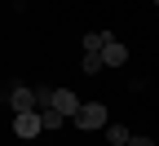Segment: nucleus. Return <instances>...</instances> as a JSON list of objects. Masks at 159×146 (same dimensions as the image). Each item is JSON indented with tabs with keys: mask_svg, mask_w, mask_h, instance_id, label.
<instances>
[{
	"mask_svg": "<svg viewBox=\"0 0 159 146\" xmlns=\"http://www.w3.org/2000/svg\"><path fill=\"white\" fill-rule=\"evenodd\" d=\"M13 133L22 137V142H31L35 133H44V120H40V111H22V115H13Z\"/></svg>",
	"mask_w": 159,
	"mask_h": 146,
	"instance_id": "f03ea898",
	"label": "nucleus"
},
{
	"mask_svg": "<svg viewBox=\"0 0 159 146\" xmlns=\"http://www.w3.org/2000/svg\"><path fill=\"white\" fill-rule=\"evenodd\" d=\"M40 120H44V133H53V129H62V120H66V115L49 106V111H40Z\"/></svg>",
	"mask_w": 159,
	"mask_h": 146,
	"instance_id": "6e6552de",
	"label": "nucleus"
},
{
	"mask_svg": "<svg viewBox=\"0 0 159 146\" xmlns=\"http://www.w3.org/2000/svg\"><path fill=\"white\" fill-rule=\"evenodd\" d=\"M155 5H159V0H155Z\"/></svg>",
	"mask_w": 159,
	"mask_h": 146,
	"instance_id": "9b49d317",
	"label": "nucleus"
},
{
	"mask_svg": "<svg viewBox=\"0 0 159 146\" xmlns=\"http://www.w3.org/2000/svg\"><path fill=\"white\" fill-rule=\"evenodd\" d=\"M106 124H111V111L102 102H84V106L75 111V129H84V133H97V129H106Z\"/></svg>",
	"mask_w": 159,
	"mask_h": 146,
	"instance_id": "f257e3e1",
	"label": "nucleus"
},
{
	"mask_svg": "<svg viewBox=\"0 0 159 146\" xmlns=\"http://www.w3.org/2000/svg\"><path fill=\"white\" fill-rule=\"evenodd\" d=\"M111 40H115L111 31H89V35H84V53H102Z\"/></svg>",
	"mask_w": 159,
	"mask_h": 146,
	"instance_id": "423d86ee",
	"label": "nucleus"
},
{
	"mask_svg": "<svg viewBox=\"0 0 159 146\" xmlns=\"http://www.w3.org/2000/svg\"><path fill=\"white\" fill-rule=\"evenodd\" d=\"M128 146H155L150 137H128Z\"/></svg>",
	"mask_w": 159,
	"mask_h": 146,
	"instance_id": "9d476101",
	"label": "nucleus"
},
{
	"mask_svg": "<svg viewBox=\"0 0 159 146\" xmlns=\"http://www.w3.org/2000/svg\"><path fill=\"white\" fill-rule=\"evenodd\" d=\"M106 137L115 146H128V129H124V124H106Z\"/></svg>",
	"mask_w": 159,
	"mask_h": 146,
	"instance_id": "1a4fd4ad",
	"label": "nucleus"
},
{
	"mask_svg": "<svg viewBox=\"0 0 159 146\" xmlns=\"http://www.w3.org/2000/svg\"><path fill=\"white\" fill-rule=\"evenodd\" d=\"M102 67H106V62H102V53H84V62H80V71H84V75H97Z\"/></svg>",
	"mask_w": 159,
	"mask_h": 146,
	"instance_id": "0eeeda50",
	"label": "nucleus"
},
{
	"mask_svg": "<svg viewBox=\"0 0 159 146\" xmlns=\"http://www.w3.org/2000/svg\"><path fill=\"white\" fill-rule=\"evenodd\" d=\"M5 97H9L13 115H22V111H35V89H22V84H18V89H9Z\"/></svg>",
	"mask_w": 159,
	"mask_h": 146,
	"instance_id": "7ed1b4c3",
	"label": "nucleus"
},
{
	"mask_svg": "<svg viewBox=\"0 0 159 146\" xmlns=\"http://www.w3.org/2000/svg\"><path fill=\"white\" fill-rule=\"evenodd\" d=\"M80 106H84V102H80L71 89H53V111H62V115H71V120H75V111H80Z\"/></svg>",
	"mask_w": 159,
	"mask_h": 146,
	"instance_id": "20e7f679",
	"label": "nucleus"
},
{
	"mask_svg": "<svg viewBox=\"0 0 159 146\" xmlns=\"http://www.w3.org/2000/svg\"><path fill=\"white\" fill-rule=\"evenodd\" d=\"M102 62H106V67H124V62H128V49L119 45V40H111V45L102 49Z\"/></svg>",
	"mask_w": 159,
	"mask_h": 146,
	"instance_id": "39448f33",
	"label": "nucleus"
}]
</instances>
